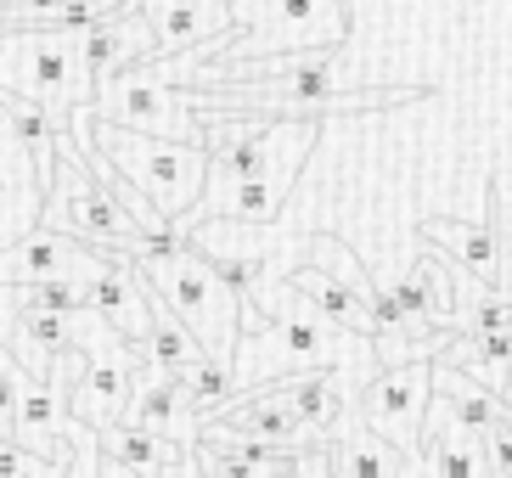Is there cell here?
Instances as JSON below:
<instances>
[{
	"label": "cell",
	"instance_id": "cell-1",
	"mask_svg": "<svg viewBox=\"0 0 512 478\" xmlns=\"http://www.w3.org/2000/svg\"><path fill=\"white\" fill-rule=\"evenodd\" d=\"M197 119H203L209 175H203L192 214L175 231L186 237L203 220L271 225L282 214L310 147H316L321 119H254V113H237V107H197Z\"/></svg>",
	"mask_w": 512,
	"mask_h": 478
},
{
	"label": "cell",
	"instance_id": "cell-2",
	"mask_svg": "<svg viewBox=\"0 0 512 478\" xmlns=\"http://www.w3.org/2000/svg\"><path fill=\"white\" fill-rule=\"evenodd\" d=\"M0 96H23L51 119V130L91 107L96 79L85 68V29L74 23H34L0 40Z\"/></svg>",
	"mask_w": 512,
	"mask_h": 478
},
{
	"label": "cell",
	"instance_id": "cell-3",
	"mask_svg": "<svg viewBox=\"0 0 512 478\" xmlns=\"http://www.w3.org/2000/svg\"><path fill=\"white\" fill-rule=\"evenodd\" d=\"M130 265H136V276L152 287V299L197 338L203 355H231L242 332L259 327V310L242 304L237 293L214 276V265L197 254L192 242L175 248V254H158V259H130Z\"/></svg>",
	"mask_w": 512,
	"mask_h": 478
},
{
	"label": "cell",
	"instance_id": "cell-4",
	"mask_svg": "<svg viewBox=\"0 0 512 478\" xmlns=\"http://www.w3.org/2000/svg\"><path fill=\"white\" fill-rule=\"evenodd\" d=\"M226 12L237 34L214 57H203L214 68H242V62L293 57V51H332L349 40V0H226Z\"/></svg>",
	"mask_w": 512,
	"mask_h": 478
},
{
	"label": "cell",
	"instance_id": "cell-5",
	"mask_svg": "<svg viewBox=\"0 0 512 478\" xmlns=\"http://www.w3.org/2000/svg\"><path fill=\"white\" fill-rule=\"evenodd\" d=\"M91 141L107 158V169L119 180H130L141 197H147L158 220L181 225L192 214L197 192H203V175H209V152L186 147V141H164V135H141V130H119L91 113Z\"/></svg>",
	"mask_w": 512,
	"mask_h": 478
},
{
	"label": "cell",
	"instance_id": "cell-6",
	"mask_svg": "<svg viewBox=\"0 0 512 478\" xmlns=\"http://www.w3.org/2000/svg\"><path fill=\"white\" fill-rule=\"evenodd\" d=\"M68 349L85 355V377H79L74 394H68V417L85 422L91 434H113L124 422V405H130V389H136V377H141L147 360L124 344L96 310L68 315Z\"/></svg>",
	"mask_w": 512,
	"mask_h": 478
},
{
	"label": "cell",
	"instance_id": "cell-7",
	"mask_svg": "<svg viewBox=\"0 0 512 478\" xmlns=\"http://www.w3.org/2000/svg\"><path fill=\"white\" fill-rule=\"evenodd\" d=\"M40 231H57V237H74L96 254H124L130 237H136V225L124 220L107 192L85 175L79 164L74 141L57 130V158H51V175H46V203H40Z\"/></svg>",
	"mask_w": 512,
	"mask_h": 478
},
{
	"label": "cell",
	"instance_id": "cell-8",
	"mask_svg": "<svg viewBox=\"0 0 512 478\" xmlns=\"http://www.w3.org/2000/svg\"><path fill=\"white\" fill-rule=\"evenodd\" d=\"M91 113L119 130H141V135H164V141H186V147H203V119L186 90L164 85L147 62L141 68H124V74L96 79Z\"/></svg>",
	"mask_w": 512,
	"mask_h": 478
},
{
	"label": "cell",
	"instance_id": "cell-9",
	"mask_svg": "<svg viewBox=\"0 0 512 478\" xmlns=\"http://www.w3.org/2000/svg\"><path fill=\"white\" fill-rule=\"evenodd\" d=\"M428 366H434V360L377 366L372 383H366L361 400H355V417H361L377 439H389L400 456H417V428H422V411H428V394H434Z\"/></svg>",
	"mask_w": 512,
	"mask_h": 478
},
{
	"label": "cell",
	"instance_id": "cell-10",
	"mask_svg": "<svg viewBox=\"0 0 512 478\" xmlns=\"http://www.w3.org/2000/svg\"><path fill=\"white\" fill-rule=\"evenodd\" d=\"M130 12L147 17L152 40H158V57H214L220 45L231 40V12L226 0H124Z\"/></svg>",
	"mask_w": 512,
	"mask_h": 478
},
{
	"label": "cell",
	"instance_id": "cell-11",
	"mask_svg": "<svg viewBox=\"0 0 512 478\" xmlns=\"http://www.w3.org/2000/svg\"><path fill=\"white\" fill-rule=\"evenodd\" d=\"M79 304L102 315L136 355H147V344H152V293H147V282L136 276V265H130L124 254H107L91 282H79Z\"/></svg>",
	"mask_w": 512,
	"mask_h": 478
},
{
	"label": "cell",
	"instance_id": "cell-12",
	"mask_svg": "<svg viewBox=\"0 0 512 478\" xmlns=\"http://www.w3.org/2000/svg\"><path fill=\"white\" fill-rule=\"evenodd\" d=\"M107 254L85 248L74 237H57V231H40L34 225L29 237H17L6 254H0V282L12 287H46V282H91L96 270H102Z\"/></svg>",
	"mask_w": 512,
	"mask_h": 478
},
{
	"label": "cell",
	"instance_id": "cell-13",
	"mask_svg": "<svg viewBox=\"0 0 512 478\" xmlns=\"http://www.w3.org/2000/svg\"><path fill=\"white\" fill-rule=\"evenodd\" d=\"M46 175L51 169L17 141L6 107H0V254L17 237H29L40 225V203H46Z\"/></svg>",
	"mask_w": 512,
	"mask_h": 478
},
{
	"label": "cell",
	"instance_id": "cell-14",
	"mask_svg": "<svg viewBox=\"0 0 512 478\" xmlns=\"http://www.w3.org/2000/svg\"><path fill=\"white\" fill-rule=\"evenodd\" d=\"M119 428L158 434V439H169V445H181V450H192L197 439H203V417H197V405H192V389H186L181 377L152 372V366H141Z\"/></svg>",
	"mask_w": 512,
	"mask_h": 478
},
{
	"label": "cell",
	"instance_id": "cell-15",
	"mask_svg": "<svg viewBox=\"0 0 512 478\" xmlns=\"http://www.w3.org/2000/svg\"><path fill=\"white\" fill-rule=\"evenodd\" d=\"M417 242H434V254L467 276L479 293H496L501 282V248H496V231L484 220H422L417 225Z\"/></svg>",
	"mask_w": 512,
	"mask_h": 478
},
{
	"label": "cell",
	"instance_id": "cell-16",
	"mask_svg": "<svg viewBox=\"0 0 512 478\" xmlns=\"http://www.w3.org/2000/svg\"><path fill=\"white\" fill-rule=\"evenodd\" d=\"M417 450L428 456L434 478H490L484 434H467L439 394H428V411H422V428H417Z\"/></svg>",
	"mask_w": 512,
	"mask_h": 478
},
{
	"label": "cell",
	"instance_id": "cell-17",
	"mask_svg": "<svg viewBox=\"0 0 512 478\" xmlns=\"http://www.w3.org/2000/svg\"><path fill=\"white\" fill-rule=\"evenodd\" d=\"M209 422H226L231 434L259 439V445L287 450V456H293V450H310L299 417H293V405H287V377H282V383H265V389H254L248 400L226 405V411H220V417H209Z\"/></svg>",
	"mask_w": 512,
	"mask_h": 478
},
{
	"label": "cell",
	"instance_id": "cell-18",
	"mask_svg": "<svg viewBox=\"0 0 512 478\" xmlns=\"http://www.w3.org/2000/svg\"><path fill=\"white\" fill-rule=\"evenodd\" d=\"M152 57H158V40H152L147 17L130 12V6L102 17V23H85V68H91V79L141 68V62H152Z\"/></svg>",
	"mask_w": 512,
	"mask_h": 478
},
{
	"label": "cell",
	"instance_id": "cell-19",
	"mask_svg": "<svg viewBox=\"0 0 512 478\" xmlns=\"http://www.w3.org/2000/svg\"><path fill=\"white\" fill-rule=\"evenodd\" d=\"M321 462H327V478H394L400 450L389 439H377L355 411H344L332 422V434L321 439Z\"/></svg>",
	"mask_w": 512,
	"mask_h": 478
},
{
	"label": "cell",
	"instance_id": "cell-20",
	"mask_svg": "<svg viewBox=\"0 0 512 478\" xmlns=\"http://www.w3.org/2000/svg\"><path fill=\"white\" fill-rule=\"evenodd\" d=\"M62 422H68V400H62L51 383H23V394H17V417L12 428H6V439L12 445H23L29 456H40V462H57L68 456V434H62Z\"/></svg>",
	"mask_w": 512,
	"mask_h": 478
},
{
	"label": "cell",
	"instance_id": "cell-21",
	"mask_svg": "<svg viewBox=\"0 0 512 478\" xmlns=\"http://www.w3.org/2000/svg\"><path fill=\"white\" fill-rule=\"evenodd\" d=\"M293 293H299L310 310L321 315V321H332L338 332H355V338H377V315H372V304H361L355 293H349L338 276H327L321 265H293L282 276Z\"/></svg>",
	"mask_w": 512,
	"mask_h": 478
},
{
	"label": "cell",
	"instance_id": "cell-22",
	"mask_svg": "<svg viewBox=\"0 0 512 478\" xmlns=\"http://www.w3.org/2000/svg\"><path fill=\"white\" fill-rule=\"evenodd\" d=\"M428 383H434V394H439V400L451 405V417L462 422L467 434H484L490 422H501V417H507V405H501L496 394H490V389H479L473 377H467V372H456V366H445V360H434V366H428Z\"/></svg>",
	"mask_w": 512,
	"mask_h": 478
},
{
	"label": "cell",
	"instance_id": "cell-23",
	"mask_svg": "<svg viewBox=\"0 0 512 478\" xmlns=\"http://www.w3.org/2000/svg\"><path fill=\"white\" fill-rule=\"evenodd\" d=\"M96 439H102L107 462L130 467V473H141V478H158V473H169L175 462L192 456V450L169 445V439H158V434H141V428H113V434H96Z\"/></svg>",
	"mask_w": 512,
	"mask_h": 478
},
{
	"label": "cell",
	"instance_id": "cell-24",
	"mask_svg": "<svg viewBox=\"0 0 512 478\" xmlns=\"http://www.w3.org/2000/svg\"><path fill=\"white\" fill-rule=\"evenodd\" d=\"M186 389H192V405H197V417L209 422L220 417L231 400H237V377H231V355H203L197 366H186L181 377Z\"/></svg>",
	"mask_w": 512,
	"mask_h": 478
},
{
	"label": "cell",
	"instance_id": "cell-25",
	"mask_svg": "<svg viewBox=\"0 0 512 478\" xmlns=\"http://www.w3.org/2000/svg\"><path fill=\"white\" fill-rule=\"evenodd\" d=\"M62 434H68V456H62V473L57 478H96V467H102V439L85 428V422H62Z\"/></svg>",
	"mask_w": 512,
	"mask_h": 478
},
{
	"label": "cell",
	"instance_id": "cell-26",
	"mask_svg": "<svg viewBox=\"0 0 512 478\" xmlns=\"http://www.w3.org/2000/svg\"><path fill=\"white\" fill-rule=\"evenodd\" d=\"M17 315H23V287L0 282V344H12V332H17Z\"/></svg>",
	"mask_w": 512,
	"mask_h": 478
},
{
	"label": "cell",
	"instance_id": "cell-27",
	"mask_svg": "<svg viewBox=\"0 0 512 478\" xmlns=\"http://www.w3.org/2000/svg\"><path fill=\"white\" fill-rule=\"evenodd\" d=\"M394 478H434V467H428V456L417 450V456H400V473Z\"/></svg>",
	"mask_w": 512,
	"mask_h": 478
},
{
	"label": "cell",
	"instance_id": "cell-28",
	"mask_svg": "<svg viewBox=\"0 0 512 478\" xmlns=\"http://www.w3.org/2000/svg\"><path fill=\"white\" fill-rule=\"evenodd\" d=\"M271 478H304V473L293 467V456H287V467H282V473H271Z\"/></svg>",
	"mask_w": 512,
	"mask_h": 478
},
{
	"label": "cell",
	"instance_id": "cell-29",
	"mask_svg": "<svg viewBox=\"0 0 512 478\" xmlns=\"http://www.w3.org/2000/svg\"><path fill=\"white\" fill-rule=\"evenodd\" d=\"M0 360H6V344H0Z\"/></svg>",
	"mask_w": 512,
	"mask_h": 478
}]
</instances>
